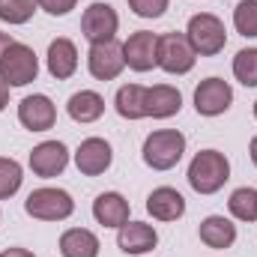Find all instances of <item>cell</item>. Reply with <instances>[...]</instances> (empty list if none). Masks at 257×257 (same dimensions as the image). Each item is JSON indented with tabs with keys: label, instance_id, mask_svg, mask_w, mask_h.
Wrapping results in <instances>:
<instances>
[{
	"label": "cell",
	"instance_id": "28",
	"mask_svg": "<svg viewBox=\"0 0 257 257\" xmlns=\"http://www.w3.org/2000/svg\"><path fill=\"white\" fill-rule=\"evenodd\" d=\"M128 6L138 18H162L168 9V0H128Z\"/></svg>",
	"mask_w": 257,
	"mask_h": 257
},
{
	"label": "cell",
	"instance_id": "27",
	"mask_svg": "<svg viewBox=\"0 0 257 257\" xmlns=\"http://www.w3.org/2000/svg\"><path fill=\"white\" fill-rule=\"evenodd\" d=\"M21 180H24V174H21V165L15 159H0V200L18 192Z\"/></svg>",
	"mask_w": 257,
	"mask_h": 257
},
{
	"label": "cell",
	"instance_id": "23",
	"mask_svg": "<svg viewBox=\"0 0 257 257\" xmlns=\"http://www.w3.org/2000/svg\"><path fill=\"white\" fill-rule=\"evenodd\" d=\"M227 206H230L233 218H239V221H257V189H248V186L236 189V192L230 194Z\"/></svg>",
	"mask_w": 257,
	"mask_h": 257
},
{
	"label": "cell",
	"instance_id": "32",
	"mask_svg": "<svg viewBox=\"0 0 257 257\" xmlns=\"http://www.w3.org/2000/svg\"><path fill=\"white\" fill-rule=\"evenodd\" d=\"M3 257H33V254H30L27 248H6V251H3Z\"/></svg>",
	"mask_w": 257,
	"mask_h": 257
},
{
	"label": "cell",
	"instance_id": "8",
	"mask_svg": "<svg viewBox=\"0 0 257 257\" xmlns=\"http://www.w3.org/2000/svg\"><path fill=\"white\" fill-rule=\"evenodd\" d=\"M230 102H233V90L221 78H206L194 90V111L200 117H218L230 108Z\"/></svg>",
	"mask_w": 257,
	"mask_h": 257
},
{
	"label": "cell",
	"instance_id": "35",
	"mask_svg": "<svg viewBox=\"0 0 257 257\" xmlns=\"http://www.w3.org/2000/svg\"><path fill=\"white\" fill-rule=\"evenodd\" d=\"M0 257H3V254H0Z\"/></svg>",
	"mask_w": 257,
	"mask_h": 257
},
{
	"label": "cell",
	"instance_id": "22",
	"mask_svg": "<svg viewBox=\"0 0 257 257\" xmlns=\"http://www.w3.org/2000/svg\"><path fill=\"white\" fill-rule=\"evenodd\" d=\"M114 105H117V114L123 120H141V117H147V87H141V84L120 87Z\"/></svg>",
	"mask_w": 257,
	"mask_h": 257
},
{
	"label": "cell",
	"instance_id": "29",
	"mask_svg": "<svg viewBox=\"0 0 257 257\" xmlns=\"http://www.w3.org/2000/svg\"><path fill=\"white\" fill-rule=\"evenodd\" d=\"M36 3H39L48 15H69L78 0H36Z\"/></svg>",
	"mask_w": 257,
	"mask_h": 257
},
{
	"label": "cell",
	"instance_id": "25",
	"mask_svg": "<svg viewBox=\"0 0 257 257\" xmlns=\"http://www.w3.org/2000/svg\"><path fill=\"white\" fill-rule=\"evenodd\" d=\"M233 27L245 39H257V0H239L233 9Z\"/></svg>",
	"mask_w": 257,
	"mask_h": 257
},
{
	"label": "cell",
	"instance_id": "6",
	"mask_svg": "<svg viewBox=\"0 0 257 257\" xmlns=\"http://www.w3.org/2000/svg\"><path fill=\"white\" fill-rule=\"evenodd\" d=\"M117 27H120V18L114 12V6L108 3H90L84 9V18H81V33L90 45H105V42H114L117 36Z\"/></svg>",
	"mask_w": 257,
	"mask_h": 257
},
{
	"label": "cell",
	"instance_id": "13",
	"mask_svg": "<svg viewBox=\"0 0 257 257\" xmlns=\"http://www.w3.org/2000/svg\"><path fill=\"white\" fill-rule=\"evenodd\" d=\"M114 162V153H111V144L102 141V138H87L81 141L78 153H75V165L84 177H99L111 168Z\"/></svg>",
	"mask_w": 257,
	"mask_h": 257
},
{
	"label": "cell",
	"instance_id": "12",
	"mask_svg": "<svg viewBox=\"0 0 257 257\" xmlns=\"http://www.w3.org/2000/svg\"><path fill=\"white\" fill-rule=\"evenodd\" d=\"M66 165H69V150L60 141H42L30 153V171L42 180H51V177L63 174Z\"/></svg>",
	"mask_w": 257,
	"mask_h": 257
},
{
	"label": "cell",
	"instance_id": "17",
	"mask_svg": "<svg viewBox=\"0 0 257 257\" xmlns=\"http://www.w3.org/2000/svg\"><path fill=\"white\" fill-rule=\"evenodd\" d=\"M93 215L102 227H123L128 221V200L120 192H105L93 200Z\"/></svg>",
	"mask_w": 257,
	"mask_h": 257
},
{
	"label": "cell",
	"instance_id": "30",
	"mask_svg": "<svg viewBox=\"0 0 257 257\" xmlns=\"http://www.w3.org/2000/svg\"><path fill=\"white\" fill-rule=\"evenodd\" d=\"M9 48H12V36L9 33H0V63H3V57H6Z\"/></svg>",
	"mask_w": 257,
	"mask_h": 257
},
{
	"label": "cell",
	"instance_id": "18",
	"mask_svg": "<svg viewBox=\"0 0 257 257\" xmlns=\"http://www.w3.org/2000/svg\"><path fill=\"white\" fill-rule=\"evenodd\" d=\"M75 69H78V48H75V42L57 36L48 45V72L57 81H66V78L75 75Z\"/></svg>",
	"mask_w": 257,
	"mask_h": 257
},
{
	"label": "cell",
	"instance_id": "4",
	"mask_svg": "<svg viewBox=\"0 0 257 257\" xmlns=\"http://www.w3.org/2000/svg\"><path fill=\"white\" fill-rule=\"evenodd\" d=\"M24 209H27V215L39 218V221H63L75 212V200L63 189H36L27 194Z\"/></svg>",
	"mask_w": 257,
	"mask_h": 257
},
{
	"label": "cell",
	"instance_id": "14",
	"mask_svg": "<svg viewBox=\"0 0 257 257\" xmlns=\"http://www.w3.org/2000/svg\"><path fill=\"white\" fill-rule=\"evenodd\" d=\"M117 245L126 254H147L159 245V233L153 230V224L144 221H126L117 233Z\"/></svg>",
	"mask_w": 257,
	"mask_h": 257
},
{
	"label": "cell",
	"instance_id": "3",
	"mask_svg": "<svg viewBox=\"0 0 257 257\" xmlns=\"http://www.w3.org/2000/svg\"><path fill=\"white\" fill-rule=\"evenodd\" d=\"M186 39L192 42L194 54L200 57H215L224 51L227 45V30L221 24V18L209 15V12H200V15H192L189 27H186Z\"/></svg>",
	"mask_w": 257,
	"mask_h": 257
},
{
	"label": "cell",
	"instance_id": "5",
	"mask_svg": "<svg viewBox=\"0 0 257 257\" xmlns=\"http://www.w3.org/2000/svg\"><path fill=\"white\" fill-rule=\"evenodd\" d=\"M36 75H39L36 51L24 42H12V48L0 63V81L9 87H27L30 81H36Z\"/></svg>",
	"mask_w": 257,
	"mask_h": 257
},
{
	"label": "cell",
	"instance_id": "20",
	"mask_svg": "<svg viewBox=\"0 0 257 257\" xmlns=\"http://www.w3.org/2000/svg\"><path fill=\"white\" fill-rule=\"evenodd\" d=\"M63 257H99V236L87 227H72L60 236Z\"/></svg>",
	"mask_w": 257,
	"mask_h": 257
},
{
	"label": "cell",
	"instance_id": "34",
	"mask_svg": "<svg viewBox=\"0 0 257 257\" xmlns=\"http://www.w3.org/2000/svg\"><path fill=\"white\" fill-rule=\"evenodd\" d=\"M254 117H257V102H254Z\"/></svg>",
	"mask_w": 257,
	"mask_h": 257
},
{
	"label": "cell",
	"instance_id": "24",
	"mask_svg": "<svg viewBox=\"0 0 257 257\" xmlns=\"http://www.w3.org/2000/svg\"><path fill=\"white\" fill-rule=\"evenodd\" d=\"M36 0H0V21L6 24H27L36 12Z\"/></svg>",
	"mask_w": 257,
	"mask_h": 257
},
{
	"label": "cell",
	"instance_id": "16",
	"mask_svg": "<svg viewBox=\"0 0 257 257\" xmlns=\"http://www.w3.org/2000/svg\"><path fill=\"white\" fill-rule=\"evenodd\" d=\"M180 108H183V96L177 87H171V84L147 87V117L168 120V117L180 114Z\"/></svg>",
	"mask_w": 257,
	"mask_h": 257
},
{
	"label": "cell",
	"instance_id": "31",
	"mask_svg": "<svg viewBox=\"0 0 257 257\" xmlns=\"http://www.w3.org/2000/svg\"><path fill=\"white\" fill-rule=\"evenodd\" d=\"M6 105H9V84H3V81H0V111H3Z\"/></svg>",
	"mask_w": 257,
	"mask_h": 257
},
{
	"label": "cell",
	"instance_id": "21",
	"mask_svg": "<svg viewBox=\"0 0 257 257\" xmlns=\"http://www.w3.org/2000/svg\"><path fill=\"white\" fill-rule=\"evenodd\" d=\"M66 111H69V117L75 123H96L105 114V99L99 93H93V90H81V93H75L69 99Z\"/></svg>",
	"mask_w": 257,
	"mask_h": 257
},
{
	"label": "cell",
	"instance_id": "11",
	"mask_svg": "<svg viewBox=\"0 0 257 257\" xmlns=\"http://www.w3.org/2000/svg\"><path fill=\"white\" fill-rule=\"evenodd\" d=\"M87 66H90V75H93L96 81H114V78L123 72V66H126V57H123V45H117V42L90 45Z\"/></svg>",
	"mask_w": 257,
	"mask_h": 257
},
{
	"label": "cell",
	"instance_id": "7",
	"mask_svg": "<svg viewBox=\"0 0 257 257\" xmlns=\"http://www.w3.org/2000/svg\"><path fill=\"white\" fill-rule=\"evenodd\" d=\"M194 54L192 42L183 36V33H165L159 36V66L168 72V75H186L194 69Z\"/></svg>",
	"mask_w": 257,
	"mask_h": 257
},
{
	"label": "cell",
	"instance_id": "10",
	"mask_svg": "<svg viewBox=\"0 0 257 257\" xmlns=\"http://www.w3.org/2000/svg\"><path fill=\"white\" fill-rule=\"evenodd\" d=\"M18 123L24 128H30V132H48V128H54V123H57V108L42 93L27 96L18 105Z\"/></svg>",
	"mask_w": 257,
	"mask_h": 257
},
{
	"label": "cell",
	"instance_id": "2",
	"mask_svg": "<svg viewBox=\"0 0 257 257\" xmlns=\"http://www.w3.org/2000/svg\"><path fill=\"white\" fill-rule=\"evenodd\" d=\"M186 153V135L177 128H159L144 141V162L153 171H171Z\"/></svg>",
	"mask_w": 257,
	"mask_h": 257
},
{
	"label": "cell",
	"instance_id": "19",
	"mask_svg": "<svg viewBox=\"0 0 257 257\" xmlns=\"http://www.w3.org/2000/svg\"><path fill=\"white\" fill-rule=\"evenodd\" d=\"M200 242L209 248H230L236 242V224L224 215H209L200 221Z\"/></svg>",
	"mask_w": 257,
	"mask_h": 257
},
{
	"label": "cell",
	"instance_id": "1",
	"mask_svg": "<svg viewBox=\"0 0 257 257\" xmlns=\"http://www.w3.org/2000/svg\"><path fill=\"white\" fill-rule=\"evenodd\" d=\"M230 180V162L218 150H200L189 165V186L197 194H215Z\"/></svg>",
	"mask_w": 257,
	"mask_h": 257
},
{
	"label": "cell",
	"instance_id": "15",
	"mask_svg": "<svg viewBox=\"0 0 257 257\" xmlns=\"http://www.w3.org/2000/svg\"><path fill=\"white\" fill-rule=\"evenodd\" d=\"M147 212L153 218H159V221H177L186 212V197L177 192V189L162 186V189L150 192V197H147Z\"/></svg>",
	"mask_w": 257,
	"mask_h": 257
},
{
	"label": "cell",
	"instance_id": "33",
	"mask_svg": "<svg viewBox=\"0 0 257 257\" xmlns=\"http://www.w3.org/2000/svg\"><path fill=\"white\" fill-rule=\"evenodd\" d=\"M248 153H251V162L257 165V135L251 138V150H248Z\"/></svg>",
	"mask_w": 257,
	"mask_h": 257
},
{
	"label": "cell",
	"instance_id": "9",
	"mask_svg": "<svg viewBox=\"0 0 257 257\" xmlns=\"http://www.w3.org/2000/svg\"><path fill=\"white\" fill-rule=\"evenodd\" d=\"M123 57L126 66L135 72H150L153 66H159V36L150 30H138L123 42Z\"/></svg>",
	"mask_w": 257,
	"mask_h": 257
},
{
	"label": "cell",
	"instance_id": "26",
	"mask_svg": "<svg viewBox=\"0 0 257 257\" xmlns=\"http://www.w3.org/2000/svg\"><path fill=\"white\" fill-rule=\"evenodd\" d=\"M233 75H236L239 84L257 87V48H242L233 57Z\"/></svg>",
	"mask_w": 257,
	"mask_h": 257
}]
</instances>
